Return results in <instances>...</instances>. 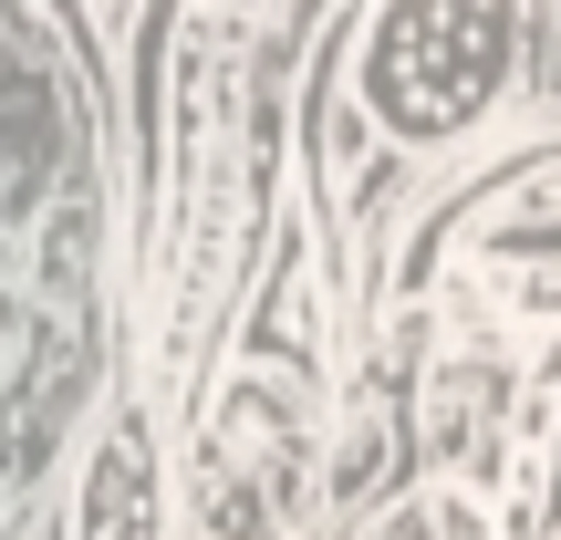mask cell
I'll return each mask as SVG.
<instances>
[{
	"label": "cell",
	"mask_w": 561,
	"mask_h": 540,
	"mask_svg": "<svg viewBox=\"0 0 561 540\" xmlns=\"http://www.w3.org/2000/svg\"><path fill=\"white\" fill-rule=\"evenodd\" d=\"M312 489V375L240 354L198 426V520L208 540H291Z\"/></svg>",
	"instance_id": "6da1fadb"
},
{
	"label": "cell",
	"mask_w": 561,
	"mask_h": 540,
	"mask_svg": "<svg viewBox=\"0 0 561 540\" xmlns=\"http://www.w3.org/2000/svg\"><path fill=\"white\" fill-rule=\"evenodd\" d=\"M62 166V115H53V83L21 73V53L0 42V219H32L42 187Z\"/></svg>",
	"instance_id": "277c9868"
},
{
	"label": "cell",
	"mask_w": 561,
	"mask_h": 540,
	"mask_svg": "<svg viewBox=\"0 0 561 540\" xmlns=\"http://www.w3.org/2000/svg\"><path fill=\"white\" fill-rule=\"evenodd\" d=\"M520 229H561V177H530L520 198H510V219H500V250L520 240Z\"/></svg>",
	"instance_id": "9c48e42d"
},
{
	"label": "cell",
	"mask_w": 561,
	"mask_h": 540,
	"mask_svg": "<svg viewBox=\"0 0 561 540\" xmlns=\"http://www.w3.org/2000/svg\"><path fill=\"white\" fill-rule=\"evenodd\" d=\"M500 395H510V375L489 354L437 364V384H426V447H437V458H468V447L489 437V416H500Z\"/></svg>",
	"instance_id": "5b68a950"
},
{
	"label": "cell",
	"mask_w": 561,
	"mask_h": 540,
	"mask_svg": "<svg viewBox=\"0 0 561 540\" xmlns=\"http://www.w3.org/2000/svg\"><path fill=\"white\" fill-rule=\"evenodd\" d=\"M520 21L500 0H405L364 32V94L396 136H458L500 83V53Z\"/></svg>",
	"instance_id": "7a4b0ae2"
},
{
	"label": "cell",
	"mask_w": 561,
	"mask_h": 540,
	"mask_svg": "<svg viewBox=\"0 0 561 540\" xmlns=\"http://www.w3.org/2000/svg\"><path fill=\"white\" fill-rule=\"evenodd\" d=\"M385 468H396V426H385L375 395L343 405V437H333V468H322V499H375Z\"/></svg>",
	"instance_id": "8992f818"
},
{
	"label": "cell",
	"mask_w": 561,
	"mask_h": 540,
	"mask_svg": "<svg viewBox=\"0 0 561 540\" xmlns=\"http://www.w3.org/2000/svg\"><path fill=\"white\" fill-rule=\"evenodd\" d=\"M364 540H489V509L468 499L458 479H426L416 499H396V509H385V520L364 530Z\"/></svg>",
	"instance_id": "52a82bcc"
},
{
	"label": "cell",
	"mask_w": 561,
	"mask_h": 540,
	"mask_svg": "<svg viewBox=\"0 0 561 540\" xmlns=\"http://www.w3.org/2000/svg\"><path fill=\"white\" fill-rule=\"evenodd\" d=\"M83 250H94V208H53V229H42V280H53V291H73L83 280Z\"/></svg>",
	"instance_id": "ba28073f"
},
{
	"label": "cell",
	"mask_w": 561,
	"mask_h": 540,
	"mask_svg": "<svg viewBox=\"0 0 561 540\" xmlns=\"http://www.w3.org/2000/svg\"><path fill=\"white\" fill-rule=\"evenodd\" d=\"M73 540H167V489H157V437L136 405H115L73 479Z\"/></svg>",
	"instance_id": "3957f363"
},
{
	"label": "cell",
	"mask_w": 561,
	"mask_h": 540,
	"mask_svg": "<svg viewBox=\"0 0 561 540\" xmlns=\"http://www.w3.org/2000/svg\"><path fill=\"white\" fill-rule=\"evenodd\" d=\"M32 364V322H21V301L0 291V395H11V375Z\"/></svg>",
	"instance_id": "30bf717a"
}]
</instances>
